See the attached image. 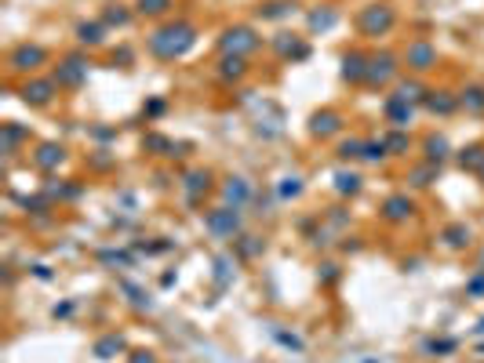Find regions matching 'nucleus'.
<instances>
[{"label":"nucleus","instance_id":"1","mask_svg":"<svg viewBox=\"0 0 484 363\" xmlns=\"http://www.w3.org/2000/svg\"><path fill=\"white\" fill-rule=\"evenodd\" d=\"M193 44H197V30L189 22H168V25H160V30L149 36V51L157 58H164V62L182 58Z\"/></svg>","mask_w":484,"mask_h":363},{"label":"nucleus","instance_id":"2","mask_svg":"<svg viewBox=\"0 0 484 363\" xmlns=\"http://www.w3.org/2000/svg\"><path fill=\"white\" fill-rule=\"evenodd\" d=\"M259 33L251 30V25H229V30L219 36V47H222V55H251V51H259Z\"/></svg>","mask_w":484,"mask_h":363},{"label":"nucleus","instance_id":"3","mask_svg":"<svg viewBox=\"0 0 484 363\" xmlns=\"http://www.w3.org/2000/svg\"><path fill=\"white\" fill-rule=\"evenodd\" d=\"M393 22H397V15H393L390 4H372L361 11V19H357V25H361L364 36H379V33H390Z\"/></svg>","mask_w":484,"mask_h":363},{"label":"nucleus","instance_id":"4","mask_svg":"<svg viewBox=\"0 0 484 363\" xmlns=\"http://www.w3.org/2000/svg\"><path fill=\"white\" fill-rule=\"evenodd\" d=\"M48 62V51L41 44H19L15 51L8 55V66L19 69V73H36Z\"/></svg>","mask_w":484,"mask_h":363},{"label":"nucleus","instance_id":"5","mask_svg":"<svg viewBox=\"0 0 484 363\" xmlns=\"http://www.w3.org/2000/svg\"><path fill=\"white\" fill-rule=\"evenodd\" d=\"M240 207H215V211H208V218H204V229L215 232V236H233V232L240 229Z\"/></svg>","mask_w":484,"mask_h":363},{"label":"nucleus","instance_id":"6","mask_svg":"<svg viewBox=\"0 0 484 363\" xmlns=\"http://www.w3.org/2000/svg\"><path fill=\"white\" fill-rule=\"evenodd\" d=\"M393 76H397V55H390V51H382V55H372L368 62V84H390Z\"/></svg>","mask_w":484,"mask_h":363},{"label":"nucleus","instance_id":"7","mask_svg":"<svg viewBox=\"0 0 484 363\" xmlns=\"http://www.w3.org/2000/svg\"><path fill=\"white\" fill-rule=\"evenodd\" d=\"M84 76H87V62H84L81 55H73V58H66V62L55 69V76H51V80H55L59 87H81Z\"/></svg>","mask_w":484,"mask_h":363},{"label":"nucleus","instance_id":"8","mask_svg":"<svg viewBox=\"0 0 484 363\" xmlns=\"http://www.w3.org/2000/svg\"><path fill=\"white\" fill-rule=\"evenodd\" d=\"M404 62H408V66H412L415 73H426V69L437 66V47H433L430 41H415V44H408Z\"/></svg>","mask_w":484,"mask_h":363},{"label":"nucleus","instance_id":"9","mask_svg":"<svg viewBox=\"0 0 484 363\" xmlns=\"http://www.w3.org/2000/svg\"><path fill=\"white\" fill-rule=\"evenodd\" d=\"M55 80H25L22 84V102L25 106H48L55 98Z\"/></svg>","mask_w":484,"mask_h":363},{"label":"nucleus","instance_id":"10","mask_svg":"<svg viewBox=\"0 0 484 363\" xmlns=\"http://www.w3.org/2000/svg\"><path fill=\"white\" fill-rule=\"evenodd\" d=\"M310 131L317 138H331V135H339L342 131V116L335 109H324V113H313V120H310Z\"/></svg>","mask_w":484,"mask_h":363},{"label":"nucleus","instance_id":"11","mask_svg":"<svg viewBox=\"0 0 484 363\" xmlns=\"http://www.w3.org/2000/svg\"><path fill=\"white\" fill-rule=\"evenodd\" d=\"M426 109L437 113V116H452L459 109V95H452V91H426Z\"/></svg>","mask_w":484,"mask_h":363},{"label":"nucleus","instance_id":"12","mask_svg":"<svg viewBox=\"0 0 484 363\" xmlns=\"http://www.w3.org/2000/svg\"><path fill=\"white\" fill-rule=\"evenodd\" d=\"M62 160H66V149L55 146V142H44V146L36 149V157H33V164L41 167V171H55Z\"/></svg>","mask_w":484,"mask_h":363},{"label":"nucleus","instance_id":"13","mask_svg":"<svg viewBox=\"0 0 484 363\" xmlns=\"http://www.w3.org/2000/svg\"><path fill=\"white\" fill-rule=\"evenodd\" d=\"M412 211H415V204L408 197H390L386 204H382V218H386V222H408Z\"/></svg>","mask_w":484,"mask_h":363},{"label":"nucleus","instance_id":"14","mask_svg":"<svg viewBox=\"0 0 484 363\" xmlns=\"http://www.w3.org/2000/svg\"><path fill=\"white\" fill-rule=\"evenodd\" d=\"M412 116H415L412 102H401V98H390V102H386V120L397 127V131H404V127L412 124Z\"/></svg>","mask_w":484,"mask_h":363},{"label":"nucleus","instance_id":"15","mask_svg":"<svg viewBox=\"0 0 484 363\" xmlns=\"http://www.w3.org/2000/svg\"><path fill=\"white\" fill-rule=\"evenodd\" d=\"M368 62H372V58H364V55H357V51H350V55L342 58V76H346L350 84L368 80Z\"/></svg>","mask_w":484,"mask_h":363},{"label":"nucleus","instance_id":"16","mask_svg":"<svg viewBox=\"0 0 484 363\" xmlns=\"http://www.w3.org/2000/svg\"><path fill=\"white\" fill-rule=\"evenodd\" d=\"M76 41L87 44V47H98L102 41H106V25L102 22H81L76 25Z\"/></svg>","mask_w":484,"mask_h":363},{"label":"nucleus","instance_id":"17","mask_svg":"<svg viewBox=\"0 0 484 363\" xmlns=\"http://www.w3.org/2000/svg\"><path fill=\"white\" fill-rule=\"evenodd\" d=\"M244 73H248V62L240 55H222V62H219V76H222V80H240Z\"/></svg>","mask_w":484,"mask_h":363},{"label":"nucleus","instance_id":"18","mask_svg":"<svg viewBox=\"0 0 484 363\" xmlns=\"http://www.w3.org/2000/svg\"><path fill=\"white\" fill-rule=\"evenodd\" d=\"M222 192H226V200L233 204V207H244V204H248V197H251V186H248L244 178H229Z\"/></svg>","mask_w":484,"mask_h":363},{"label":"nucleus","instance_id":"19","mask_svg":"<svg viewBox=\"0 0 484 363\" xmlns=\"http://www.w3.org/2000/svg\"><path fill=\"white\" fill-rule=\"evenodd\" d=\"M393 98L412 102V106H415V102H423V98H426V87L419 84V80H401L397 87H393Z\"/></svg>","mask_w":484,"mask_h":363},{"label":"nucleus","instance_id":"20","mask_svg":"<svg viewBox=\"0 0 484 363\" xmlns=\"http://www.w3.org/2000/svg\"><path fill=\"white\" fill-rule=\"evenodd\" d=\"M211 189V175L208 171H189L186 175V197L189 200H197L200 192H208Z\"/></svg>","mask_w":484,"mask_h":363},{"label":"nucleus","instance_id":"21","mask_svg":"<svg viewBox=\"0 0 484 363\" xmlns=\"http://www.w3.org/2000/svg\"><path fill=\"white\" fill-rule=\"evenodd\" d=\"M117 353H124V338H120V334H106V338L95 342V356L98 360H113Z\"/></svg>","mask_w":484,"mask_h":363},{"label":"nucleus","instance_id":"22","mask_svg":"<svg viewBox=\"0 0 484 363\" xmlns=\"http://www.w3.org/2000/svg\"><path fill=\"white\" fill-rule=\"evenodd\" d=\"M448 157V138L444 135H430L426 138V164H441Z\"/></svg>","mask_w":484,"mask_h":363},{"label":"nucleus","instance_id":"23","mask_svg":"<svg viewBox=\"0 0 484 363\" xmlns=\"http://www.w3.org/2000/svg\"><path fill=\"white\" fill-rule=\"evenodd\" d=\"M459 106L470 109V113H481L484 109V87H466L463 95H459Z\"/></svg>","mask_w":484,"mask_h":363},{"label":"nucleus","instance_id":"24","mask_svg":"<svg viewBox=\"0 0 484 363\" xmlns=\"http://www.w3.org/2000/svg\"><path fill=\"white\" fill-rule=\"evenodd\" d=\"M171 8V0H135V11H138V15H164V11H168Z\"/></svg>","mask_w":484,"mask_h":363},{"label":"nucleus","instance_id":"25","mask_svg":"<svg viewBox=\"0 0 484 363\" xmlns=\"http://www.w3.org/2000/svg\"><path fill=\"white\" fill-rule=\"evenodd\" d=\"M127 22H131V15H127L120 4H109L102 11V25H127Z\"/></svg>","mask_w":484,"mask_h":363},{"label":"nucleus","instance_id":"26","mask_svg":"<svg viewBox=\"0 0 484 363\" xmlns=\"http://www.w3.org/2000/svg\"><path fill=\"white\" fill-rule=\"evenodd\" d=\"M288 11H295V4H291V0H277V4L259 8V15H262V19H284Z\"/></svg>","mask_w":484,"mask_h":363},{"label":"nucleus","instance_id":"27","mask_svg":"<svg viewBox=\"0 0 484 363\" xmlns=\"http://www.w3.org/2000/svg\"><path fill=\"white\" fill-rule=\"evenodd\" d=\"M335 11H331V8H324V11H313V15H310V30H331V25H335Z\"/></svg>","mask_w":484,"mask_h":363},{"label":"nucleus","instance_id":"28","mask_svg":"<svg viewBox=\"0 0 484 363\" xmlns=\"http://www.w3.org/2000/svg\"><path fill=\"white\" fill-rule=\"evenodd\" d=\"M459 164H463V167H474V171H481V167H484V149H481V146H470V149H463V157H459Z\"/></svg>","mask_w":484,"mask_h":363},{"label":"nucleus","instance_id":"29","mask_svg":"<svg viewBox=\"0 0 484 363\" xmlns=\"http://www.w3.org/2000/svg\"><path fill=\"white\" fill-rule=\"evenodd\" d=\"M335 189H339V192H350V197H353V192L361 189V178H357V175H346V171H339V175H335Z\"/></svg>","mask_w":484,"mask_h":363},{"label":"nucleus","instance_id":"30","mask_svg":"<svg viewBox=\"0 0 484 363\" xmlns=\"http://www.w3.org/2000/svg\"><path fill=\"white\" fill-rule=\"evenodd\" d=\"M444 236H448L452 248H466V243H470V229H466V226H452Z\"/></svg>","mask_w":484,"mask_h":363},{"label":"nucleus","instance_id":"31","mask_svg":"<svg viewBox=\"0 0 484 363\" xmlns=\"http://www.w3.org/2000/svg\"><path fill=\"white\" fill-rule=\"evenodd\" d=\"M361 149H364V142L361 138H350V142H342V146H339V157L342 160H357V157H361Z\"/></svg>","mask_w":484,"mask_h":363},{"label":"nucleus","instance_id":"32","mask_svg":"<svg viewBox=\"0 0 484 363\" xmlns=\"http://www.w3.org/2000/svg\"><path fill=\"white\" fill-rule=\"evenodd\" d=\"M382 157H386V142H364L361 160H382Z\"/></svg>","mask_w":484,"mask_h":363},{"label":"nucleus","instance_id":"33","mask_svg":"<svg viewBox=\"0 0 484 363\" xmlns=\"http://www.w3.org/2000/svg\"><path fill=\"white\" fill-rule=\"evenodd\" d=\"M433 175H437V164H426V167H419V171L412 175V186H419V189H423V186H430V178Z\"/></svg>","mask_w":484,"mask_h":363},{"label":"nucleus","instance_id":"34","mask_svg":"<svg viewBox=\"0 0 484 363\" xmlns=\"http://www.w3.org/2000/svg\"><path fill=\"white\" fill-rule=\"evenodd\" d=\"M299 192H302V182L299 178H284V186H280V197H299Z\"/></svg>","mask_w":484,"mask_h":363},{"label":"nucleus","instance_id":"35","mask_svg":"<svg viewBox=\"0 0 484 363\" xmlns=\"http://www.w3.org/2000/svg\"><path fill=\"white\" fill-rule=\"evenodd\" d=\"M466 291H470V294H484V272H477V276L466 283Z\"/></svg>","mask_w":484,"mask_h":363},{"label":"nucleus","instance_id":"36","mask_svg":"<svg viewBox=\"0 0 484 363\" xmlns=\"http://www.w3.org/2000/svg\"><path fill=\"white\" fill-rule=\"evenodd\" d=\"M386 149H397V153H404V149H408V138H404V135H390Z\"/></svg>","mask_w":484,"mask_h":363},{"label":"nucleus","instance_id":"37","mask_svg":"<svg viewBox=\"0 0 484 363\" xmlns=\"http://www.w3.org/2000/svg\"><path fill=\"white\" fill-rule=\"evenodd\" d=\"M127 363H157V356H153V353H131Z\"/></svg>","mask_w":484,"mask_h":363},{"label":"nucleus","instance_id":"38","mask_svg":"<svg viewBox=\"0 0 484 363\" xmlns=\"http://www.w3.org/2000/svg\"><path fill=\"white\" fill-rule=\"evenodd\" d=\"M452 349H455V342H433L430 353H452Z\"/></svg>","mask_w":484,"mask_h":363},{"label":"nucleus","instance_id":"39","mask_svg":"<svg viewBox=\"0 0 484 363\" xmlns=\"http://www.w3.org/2000/svg\"><path fill=\"white\" fill-rule=\"evenodd\" d=\"M364 363H382V360H364Z\"/></svg>","mask_w":484,"mask_h":363},{"label":"nucleus","instance_id":"40","mask_svg":"<svg viewBox=\"0 0 484 363\" xmlns=\"http://www.w3.org/2000/svg\"><path fill=\"white\" fill-rule=\"evenodd\" d=\"M477 175H481V182H484V167H481V171H477Z\"/></svg>","mask_w":484,"mask_h":363}]
</instances>
